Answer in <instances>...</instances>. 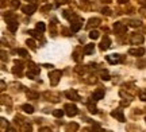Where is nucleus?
<instances>
[{
    "label": "nucleus",
    "instance_id": "obj_51",
    "mask_svg": "<svg viewBox=\"0 0 146 132\" xmlns=\"http://www.w3.org/2000/svg\"><path fill=\"white\" fill-rule=\"evenodd\" d=\"M139 3L141 4H146V0H139Z\"/></svg>",
    "mask_w": 146,
    "mask_h": 132
},
{
    "label": "nucleus",
    "instance_id": "obj_8",
    "mask_svg": "<svg viewBox=\"0 0 146 132\" xmlns=\"http://www.w3.org/2000/svg\"><path fill=\"white\" fill-rule=\"evenodd\" d=\"M81 26H83V20L80 19V18H76L74 20H72V24H70V30H72L73 32H77L80 28H81Z\"/></svg>",
    "mask_w": 146,
    "mask_h": 132
},
{
    "label": "nucleus",
    "instance_id": "obj_54",
    "mask_svg": "<svg viewBox=\"0 0 146 132\" xmlns=\"http://www.w3.org/2000/svg\"><path fill=\"white\" fill-rule=\"evenodd\" d=\"M145 32H146V27H145Z\"/></svg>",
    "mask_w": 146,
    "mask_h": 132
},
{
    "label": "nucleus",
    "instance_id": "obj_28",
    "mask_svg": "<svg viewBox=\"0 0 146 132\" xmlns=\"http://www.w3.org/2000/svg\"><path fill=\"white\" fill-rule=\"evenodd\" d=\"M88 111H89V113H94V115H96V113H98V108H96L92 102H89V104H88Z\"/></svg>",
    "mask_w": 146,
    "mask_h": 132
},
{
    "label": "nucleus",
    "instance_id": "obj_11",
    "mask_svg": "<svg viewBox=\"0 0 146 132\" xmlns=\"http://www.w3.org/2000/svg\"><path fill=\"white\" fill-rule=\"evenodd\" d=\"M36 10V5L35 4H27V5H23L22 7V11L26 14V15H33Z\"/></svg>",
    "mask_w": 146,
    "mask_h": 132
},
{
    "label": "nucleus",
    "instance_id": "obj_47",
    "mask_svg": "<svg viewBox=\"0 0 146 132\" xmlns=\"http://www.w3.org/2000/svg\"><path fill=\"white\" fill-rule=\"evenodd\" d=\"M39 132H52V131H50V129H49V128L43 127V128H41V129H39Z\"/></svg>",
    "mask_w": 146,
    "mask_h": 132
},
{
    "label": "nucleus",
    "instance_id": "obj_21",
    "mask_svg": "<svg viewBox=\"0 0 146 132\" xmlns=\"http://www.w3.org/2000/svg\"><path fill=\"white\" fill-rule=\"evenodd\" d=\"M1 104H3V105L11 106V104H12V100H11V97H8V96H5V95H1Z\"/></svg>",
    "mask_w": 146,
    "mask_h": 132
},
{
    "label": "nucleus",
    "instance_id": "obj_17",
    "mask_svg": "<svg viewBox=\"0 0 146 132\" xmlns=\"http://www.w3.org/2000/svg\"><path fill=\"white\" fill-rule=\"evenodd\" d=\"M78 129V124L77 123H69L65 125V131L66 132H77Z\"/></svg>",
    "mask_w": 146,
    "mask_h": 132
},
{
    "label": "nucleus",
    "instance_id": "obj_20",
    "mask_svg": "<svg viewBox=\"0 0 146 132\" xmlns=\"http://www.w3.org/2000/svg\"><path fill=\"white\" fill-rule=\"evenodd\" d=\"M26 96H27V99H30V100H36V99L39 97V95H38L36 92H34V90H27Z\"/></svg>",
    "mask_w": 146,
    "mask_h": 132
},
{
    "label": "nucleus",
    "instance_id": "obj_7",
    "mask_svg": "<svg viewBox=\"0 0 146 132\" xmlns=\"http://www.w3.org/2000/svg\"><path fill=\"white\" fill-rule=\"evenodd\" d=\"M114 30L116 34H119V35H122V34H126V31H127V27L123 24V23H120V22H116L114 24Z\"/></svg>",
    "mask_w": 146,
    "mask_h": 132
},
{
    "label": "nucleus",
    "instance_id": "obj_4",
    "mask_svg": "<svg viewBox=\"0 0 146 132\" xmlns=\"http://www.w3.org/2000/svg\"><path fill=\"white\" fill-rule=\"evenodd\" d=\"M111 116L114 117L115 120H118V121H120V123L126 121V120H125V115H123V109H120V108L114 109V111L111 112Z\"/></svg>",
    "mask_w": 146,
    "mask_h": 132
},
{
    "label": "nucleus",
    "instance_id": "obj_26",
    "mask_svg": "<svg viewBox=\"0 0 146 132\" xmlns=\"http://www.w3.org/2000/svg\"><path fill=\"white\" fill-rule=\"evenodd\" d=\"M35 28L39 32H43L45 30H46V26H45V23H43V22H38V23H36V26H35Z\"/></svg>",
    "mask_w": 146,
    "mask_h": 132
},
{
    "label": "nucleus",
    "instance_id": "obj_41",
    "mask_svg": "<svg viewBox=\"0 0 146 132\" xmlns=\"http://www.w3.org/2000/svg\"><path fill=\"white\" fill-rule=\"evenodd\" d=\"M87 82H88V84H95V82H96V77H94V76H92V77L87 78Z\"/></svg>",
    "mask_w": 146,
    "mask_h": 132
},
{
    "label": "nucleus",
    "instance_id": "obj_27",
    "mask_svg": "<svg viewBox=\"0 0 146 132\" xmlns=\"http://www.w3.org/2000/svg\"><path fill=\"white\" fill-rule=\"evenodd\" d=\"M0 124H1V131L3 132H4L5 129H8V121L5 120L4 117H1V119H0Z\"/></svg>",
    "mask_w": 146,
    "mask_h": 132
},
{
    "label": "nucleus",
    "instance_id": "obj_30",
    "mask_svg": "<svg viewBox=\"0 0 146 132\" xmlns=\"http://www.w3.org/2000/svg\"><path fill=\"white\" fill-rule=\"evenodd\" d=\"M29 34H30L33 38H39V37H41V34H39V31H38V30H30V31H29Z\"/></svg>",
    "mask_w": 146,
    "mask_h": 132
},
{
    "label": "nucleus",
    "instance_id": "obj_55",
    "mask_svg": "<svg viewBox=\"0 0 146 132\" xmlns=\"http://www.w3.org/2000/svg\"><path fill=\"white\" fill-rule=\"evenodd\" d=\"M145 123H146V117H145Z\"/></svg>",
    "mask_w": 146,
    "mask_h": 132
},
{
    "label": "nucleus",
    "instance_id": "obj_34",
    "mask_svg": "<svg viewBox=\"0 0 146 132\" xmlns=\"http://www.w3.org/2000/svg\"><path fill=\"white\" fill-rule=\"evenodd\" d=\"M111 12H112V11L110 10L108 7H104V8L102 10V14H103V15H106V16H111Z\"/></svg>",
    "mask_w": 146,
    "mask_h": 132
},
{
    "label": "nucleus",
    "instance_id": "obj_32",
    "mask_svg": "<svg viewBox=\"0 0 146 132\" xmlns=\"http://www.w3.org/2000/svg\"><path fill=\"white\" fill-rule=\"evenodd\" d=\"M92 132H104V129L98 125V124H94V127H92Z\"/></svg>",
    "mask_w": 146,
    "mask_h": 132
},
{
    "label": "nucleus",
    "instance_id": "obj_16",
    "mask_svg": "<svg viewBox=\"0 0 146 132\" xmlns=\"http://www.w3.org/2000/svg\"><path fill=\"white\" fill-rule=\"evenodd\" d=\"M104 95H106V90L99 88V89H96L94 92V99L95 100H102V99H104Z\"/></svg>",
    "mask_w": 146,
    "mask_h": 132
},
{
    "label": "nucleus",
    "instance_id": "obj_42",
    "mask_svg": "<svg viewBox=\"0 0 146 132\" xmlns=\"http://www.w3.org/2000/svg\"><path fill=\"white\" fill-rule=\"evenodd\" d=\"M139 99H141L142 101H146V90H143V92L139 93Z\"/></svg>",
    "mask_w": 146,
    "mask_h": 132
},
{
    "label": "nucleus",
    "instance_id": "obj_2",
    "mask_svg": "<svg viewBox=\"0 0 146 132\" xmlns=\"http://www.w3.org/2000/svg\"><path fill=\"white\" fill-rule=\"evenodd\" d=\"M27 66H29L27 77H29L30 79H34V78L36 77V76H38V74L41 73V70H39V68H38V66H36V65L34 64V62H29V65H27Z\"/></svg>",
    "mask_w": 146,
    "mask_h": 132
},
{
    "label": "nucleus",
    "instance_id": "obj_1",
    "mask_svg": "<svg viewBox=\"0 0 146 132\" xmlns=\"http://www.w3.org/2000/svg\"><path fill=\"white\" fill-rule=\"evenodd\" d=\"M61 77H62V72H61V70H52V72L49 73V81H50V85H52V86L58 85V82L61 81Z\"/></svg>",
    "mask_w": 146,
    "mask_h": 132
},
{
    "label": "nucleus",
    "instance_id": "obj_23",
    "mask_svg": "<svg viewBox=\"0 0 146 132\" xmlns=\"http://www.w3.org/2000/svg\"><path fill=\"white\" fill-rule=\"evenodd\" d=\"M4 19H5L7 23H8V22H12V20H16V15L14 14V12H10V14H5Z\"/></svg>",
    "mask_w": 146,
    "mask_h": 132
},
{
    "label": "nucleus",
    "instance_id": "obj_36",
    "mask_svg": "<svg viewBox=\"0 0 146 132\" xmlns=\"http://www.w3.org/2000/svg\"><path fill=\"white\" fill-rule=\"evenodd\" d=\"M100 77H102V79H104V81H108V79L111 78V77H110V74L107 73V72H102Z\"/></svg>",
    "mask_w": 146,
    "mask_h": 132
},
{
    "label": "nucleus",
    "instance_id": "obj_15",
    "mask_svg": "<svg viewBox=\"0 0 146 132\" xmlns=\"http://www.w3.org/2000/svg\"><path fill=\"white\" fill-rule=\"evenodd\" d=\"M107 61L111 65L118 64V62H120V55L119 54H110V55H107Z\"/></svg>",
    "mask_w": 146,
    "mask_h": 132
},
{
    "label": "nucleus",
    "instance_id": "obj_40",
    "mask_svg": "<svg viewBox=\"0 0 146 132\" xmlns=\"http://www.w3.org/2000/svg\"><path fill=\"white\" fill-rule=\"evenodd\" d=\"M15 123L16 124H22V125H25V123H23V119L21 116H16L15 117Z\"/></svg>",
    "mask_w": 146,
    "mask_h": 132
},
{
    "label": "nucleus",
    "instance_id": "obj_18",
    "mask_svg": "<svg viewBox=\"0 0 146 132\" xmlns=\"http://www.w3.org/2000/svg\"><path fill=\"white\" fill-rule=\"evenodd\" d=\"M7 27H8V30H10L11 32H15L16 30H18V27H19V23H18V20L8 22V23H7Z\"/></svg>",
    "mask_w": 146,
    "mask_h": 132
},
{
    "label": "nucleus",
    "instance_id": "obj_14",
    "mask_svg": "<svg viewBox=\"0 0 146 132\" xmlns=\"http://www.w3.org/2000/svg\"><path fill=\"white\" fill-rule=\"evenodd\" d=\"M110 46H111V39H110V37H104L100 42V50H108Z\"/></svg>",
    "mask_w": 146,
    "mask_h": 132
},
{
    "label": "nucleus",
    "instance_id": "obj_24",
    "mask_svg": "<svg viewBox=\"0 0 146 132\" xmlns=\"http://www.w3.org/2000/svg\"><path fill=\"white\" fill-rule=\"evenodd\" d=\"M22 109L26 112V113H34V108H33V105H29V104H25V105H22Z\"/></svg>",
    "mask_w": 146,
    "mask_h": 132
},
{
    "label": "nucleus",
    "instance_id": "obj_39",
    "mask_svg": "<svg viewBox=\"0 0 146 132\" xmlns=\"http://www.w3.org/2000/svg\"><path fill=\"white\" fill-rule=\"evenodd\" d=\"M11 5H12V8H19L21 3H19V0H11Z\"/></svg>",
    "mask_w": 146,
    "mask_h": 132
},
{
    "label": "nucleus",
    "instance_id": "obj_6",
    "mask_svg": "<svg viewBox=\"0 0 146 132\" xmlns=\"http://www.w3.org/2000/svg\"><path fill=\"white\" fill-rule=\"evenodd\" d=\"M143 41H145V38H143V35H141V34H133L130 38L131 45H142Z\"/></svg>",
    "mask_w": 146,
    "mask_h": 132
},
{
    "label": "nucleus",
    "instance_id": "obj_37",
    "mask_svg": "<svg viewBox=\"0 0 146 132\" xmlns=\"http://www.w3.org/2000/svg\"><path fill=\"white\" fill-rule=\"evenodd\" d=\"M23 131L25 132H33V127L30 125V124L25 123V125H23Z\"/></svg>",
    "mask_w": 146,
    "mask_h": 132
},
{
    "label": "nucleus",
    "instance_id": "obj_5",
    "mask_svg": "<svg viewBox=\"0 0 146 132\" xmlns=\"http://www.w3.org/2000/svg\"><path fill=\"white\" fill-rule=\"evenodd\" d=\"M43 97L49 101H53V102H58L60 101V95L58 93H53V92H45Z\"/></svg>",
    "mask_w": 146,
    "mask_h": 132
},
{
    "label": "nucleus",
    "instance_id": "obj_3",
    "mask_svg": "<svg viewBox=\"0 0 146 132\" xmlns=\"http://www.w3.org/2000/svg\"><path fill=\"white\" fill-rule=\"evenodd\" d=\"M64 111H65V113H66L69 117L76 116L78 113L77 106L74 105V104H65V105H64Z\"/></svg>",
    "mask_w": 146,
    "mask_h": 132
},
{
    "label": "nucleus",
    "instance_id": "obj_43",
    "mask_svg": "<svg viewBox=\"0 0 146 132\" xmlns=\"http://www.w3.org/2000/svg\"><path fill=\"white\" fill-rule=\"evenodd\" d=\"M49 10H52V5L50 4H47V5H45V7H42L41 8L42 12H46V11H49Z\"/></svg>",
    "mask_w": 146,
    "mask_h": 132
},
{
    "label": "nucleus",
    "instance_id": "obj_53",
    "mask_svg": "<svg viewBox=\"0 0 146 132\" xmlns=\"http://www.w3.org/2000/svg\"><path fill=\"white\" fill-rule=\"evenodd\" d=\"M83 132H92V131H89V129H83Z\"/></svg>",
    "mask_w": 146,
    "mask_h": 132
},
{
    "label": "nucleus",
    "instance_id": "obj_22",
    "mask_svg": "<svg viewBox=\"0 0 146 132\" xmlns=\"http://www.w3.org/2000/svg\"><path fill=\"white\" fill-rule=\"evenodd\" d=\"M87 70H88L87 66H76V68H74V72L77 74H80V76H84V74L87 73Z\"/></svg>",
    "mask_w": 146,
    "mask_h": 132
},
{
    "label": "nucleus",
    "instance_id": "obj_10",
    "mask_svg": "<svg viewBox=\"0 0 146 132\" xmlns=\"http://www.w3.org/2000/svg\"><path fill=\"white\" fill-rule=\"evenodd\" d=\"M23 69H25V66H23V62L22 61H15V66L12 68V73L18 74V76H21L22 72H23Z\"/></svg>",
    "mask_w": 146,
    "mask_h": 132
},
{
    "label": "nucleus",
    "instance_id": "obj_25",
    "mask_svg": "<svg viewBox=\"0 0 146 132\" xmlns=\"http://www.w3.org/2000/svg\"><path fill=\"white\" fill-rule=\"evenodd\" d=\"M100 37V32L98 31V30H91V32H89V38L91 39H98V38Z\"/></svg>",
    "mask_w": 146,
    "mask_h": 132
},
{
    "label": "nucleus",
    "instance_id": "obj_9",
    "mask_svg": "<svg viewBox=\"0 0 146 132\" xmlns=\"http://www.w3.org/2000/svg\"><path fill=\"white\" fill-rule=\"evenodd\" d=\"M65 96L68 97L69 100H72V101H78L80 100V96H78V93L74 89L66 90V92H65Z\"/></svg>",
    "mask_w": 146,
    "mask_h": 132
},
{
    "label": "nucleus",
    "instance_id": "obj_48",
    "mask_svg": "<svg viewBox=\"0 0 146 132\" xmlns=\"http://www.w3.org/2000/svg\"><path fill=\"white\" fill-rule=\"evenodd\" d=\"M7 132H18L14 127H8V129H7Z\"/></svg>",
    "mask_w": 146,
    "mask_h": 132
},
{
    "label": "nucleus",
    "instance_id": "obj_44",
    "mask_svg": "<svg viewBox=\"0 0 146 132\" xmlns=\"http://www.w3.org/2000/svg\"><path fill=\"white\" fill-rule=\"evenodd\" d=\"M139 12H141L142 16H146V7H142L141 10H139Z\"/></svg>",
    "mask_w": 146,
    "mask_h": 132
},
{
    "label": "nucleus",
    "instance_id": "obj_52",
    "mask_svg": "<svg viewBox=\"0 0 146 132\" xmlns=\"http://www.w3.org/2000/svg\"><path fill=\"white\" fill-rule=\"evenodd\" d=\"M4 3H5V0H1V7H4Z\"/></svg>",
    "mask_w": 146,
    "mask_h": 132
},
{
    "label": "nucleus",
    "instance_id": "obj_31",
    "mask_svg": "<svg viewBox=\"0 0 146 132\" xmlns=\"http://www.w3.org/2000/svg\"><path fill=\"white\" fill-rule=\"evenodd\" d=\"M18 54H19L21 57H27V55H29V51H27L26 49H18Z\"/></svg>",
    "mask_w": 146,
    "mask_h": 132
},
{
    "label": "nucleus",
    "instance_id": "obj_46",
    "mask_svg": "<svg viewBox=\"0 0 146 132\" xmlns=\"http://www.w3.org/2000/svg\"><path fill=\"white\" fill-rule=\"evenodd\" d=\"M0 89H1V90L5 89V82H4V81H1V82H0Z\"/></svg>",
    "mask_w": 146,
    "mask_h": 132
},
{
    "label": "nucleus",
    "instance_id": "obj_49",
    "mask_svg": "<svg viewBox=\"0 0 146 132\" xmlns=\"http://www.w3.org/2000/svg\"><path fill=\"white\" fill-rule=\"evenodd\" d=\"M127 1H129V0H118V3H120V4H125Z\"/></svg>",
    "mask_w": 146,
    "mask_h": 132
},
{
    "label": "nucleus",
    "instance_id": "obj_50",
    "mask_svg": "<svg viewBox=\"0 0 146 132\" xmlns=\"http://www.w3.org/2000/svg\"><path fill=\"white\" fill-rule=\"evenodd\" d=\"M102 1H103V3H106V4H108V3H111L112 0H102Z\"/></svg>",
    "mask_w": 146,
    "mask_h": 132
},
{
    "label": "nucleus",
    "instance_id": "obj_38",
    "mask_svg": "<svg viewBox=\"0 0 146 132\" xmlns=\"http://www.w3.org/2000/svg\"><path fill=\"white\" fill-rule=\"evenodd\" d=\"M27 45H29V47L33 49V50H35V42L33 41V39H27Z\"/></svg>",
    "mask_w": 146,
    "mask_h": 132
},
{
    "label": "nucleus",
    "instance_id": "obj_35",
    "mask_svg": "<svg viewBox=\"0 0 146 132\" xmlns=\"http://www.w3.org/2000/svg\"><path fill=\"white\" fill-rule=\"evenodd\" d=\"M81 58H83V57H81V55H80V54H78V50H76V51H74V53H73V59H74V61H81Z\"/></svg>",
    "mask_w": 146,
    "mask_h": 132
},
{
    "label": "nucleus",
    "instance_id": "obj_45",
    "mask_svg": "<svg viewBox=\"0 0 146 132\" xmlns=\"http://www.w3.org/2000/svg\"><path fill=\"white\" fill-rule=\"evenodd\" d=\"M56 1H57L58 4H66V3H68L69 0H56Z\"/></svg>",
    "mask_w": 146,
    "mask_h": 132
},
{
    "label": "nucleus",
    "instance_id": "obj_13",
    "mask_svg": "<svg viewBox=\"0 0 146 132\" xmlns=\"http://www.w3.org/2000/svg\"><path fill=\"white\" fill-rule=\"evenodd\" d=\"M100 19L99 18H91L88 20V23H87V26H85V28H88V30H91L92 27H98L100 24Z\"/></svg>",
    "mask_w": 146,
    "mask_h": 132
},
{
    "label": "nucleus",
    "instance_id": "obj_33",
    "mask_svg": "<svg viewBox=\"0 0 146 132\" xmlns=\"http://www.w3.org/2000/svg\"><path fill=\"white\" fill-rule=\"evenodd\" d=\"M129 24H130L131 27H139V26H141V22H139V20H134V19H133V20L129 22Z\"/></svg>",
    "mask_w": 146,
    "mask_h": 132
},
{
    "label": "nucleus",
    "instance_id": "obj_29",
    "mask_svg": "<svg viewBox=\"0 0 146 132\" xmlns=\"http://www.w3.org/2000/svg\"><path fill=\"white\" fill-rule=\"evenodd\" d=\"M64 113H65V111H62V109H54V111H53V116H56V117H62Z\"/></svg>",
    "mask_w": 146,
    "mask_h": 132
},
{
    "label": "nucleus",
    "instance_id": "obj_12",
    "mask_svg": "<svg viewBox=\"0 0 146 132\" xmlns=\"http://www.w3.org/2000/svg\"><path fill=\"white\" fill-rule=\"evenodd\" d=\"M129 54H130V55H134V57H142V55L145 54V49L143 47L130 49V50H129Z\"/></svg>",
    "mask_w": 146,
    "mask_h": 132
},
{
    "label": "nucleus",
    "instance_id": "obj_19",
    "mask_svg": "<svg viewBox=\"0 0 146 132\" xmlns=\"http://www.w3.org/2000/svg\"><path fill=\"white\" fill-rule=\"evenodd\" d=\"M94 51H95V45L94 43H88V45H85V47H84V54L91 55V54H94Z\"/></svg>",
    "mask_w": 146,
    "mask_h": 132
}]
</instances>
